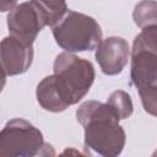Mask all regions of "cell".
Wrapping results in <instances>:
<instances>
[{"instance_id": "4fadbf2b", "label": "cell", "mask_w": 157, "mask_h": 157, "mask_svg": "<svg viewBox=\"0 0 157 157\" xmlns=\"http://www.w3.org/2000/svg\"><path fill=\"white\" fill-rule=\"evenodd\" d=\"M144 110L153 117H157V86H148L139 90Z\"/></svg>"}, {"instance_id": "ba28073f", "label": "cell", "mask_w": 157, "mask_h": 157, "mask_svg": "<svg viewBox=\"0 0 157 157\" xmlns=\"http://www.w3.org/2000/svg\"><path fill=\"white\" fill-rule=\"evenodd\" d=\"M130 78L137 90L157 86V50L147 48L131 49Z\"/></svg>"}, {"instance_id": "5bb4252c", "label": "cell", "mask_w": 157, "mask_h": 157, "mask_svg": "<svg viewBox=\"0 0 157 157\" xmlns=\"http://www.w3.org/2000/svg\"><path fill=\"white\" fill-rule=\"evenodd\" d=\"M17 0H0V11L1 12H7L15 9L17 5Z\"/></svg>"}, {"instance_id": "9a60e30c", "label": "cell", "mask_w": 157, "mask_h": 157, "mask_svg": "<svg viewBox=\"0 0 157 157\" xmlns=\"http://www.w3.org/2000/svg\"><path fill=\"white\" fill-rule=\"evenodd\" d=\"M153 156H157V151H155V152H153Z\"/></svg>"}, {"instance_id": "5b68a950", "label": "cell", "mask_w": 157, "mask_h": 157, "mask_svg": "<svg viewBox=\"0 0 157 157\" xmlns=\"http://www.w3.org/2000/svg\"><path fill=\"white\" fill-rule=\"evenodd\" d=\"M45 26H48L47 16L37 0L22 2L12 9L7 15L10 34L32 44L38 33Z\"/></svg>"}, {"instance_id": "30bf717a", "label": "cell", "mask_w": 157, "mask_h": 157, "mask_svg": "<svg viewBox=\"0 0 157 157\" xmlns=\"http://www.w3.org/2000/svg\"><path fill=\"white\" fill-rule=\"evenodd\" d=\"M132 20L140 28L157 25V1L141 0L137 2L132 11Z\"/></svg>"}, {"instance_id": "7c38bea8", "label": "cell", "mask_w": 157, "mask_h": 157, "mask_svg": "<svg viewBox=\"0 0 157 157\" xmlns=\"http://www.w3.org/2000/svg\"><path fill=\"white\" fill-rule=\"evenodd\" d=\"M37 2L43 9L49 27L55 26L67 12L66 0H37Z\"/></svg>"}, {"instance_id": "8fae6325", "label": "cell", "mask_w": 157, "mask_h": 157, "mask_svg": "<svg viewBox=\"0 0 157 157\" xmlns=\"http://www.w3.org/2000/svg\"><path fill=\"white\" fill-rule=\"evenodd\" d=\"M107 103H109L115 109V112L118 113L121 120L129 118L134 112V104L131 97L128 92L123 90H117L112 92L107 99Z\"/></svg>"}, {"instance_id": "8992f818", "label": "cell", "mask_w": 157, "mask_h": 157, "mask_svg": "<svg viewBox=\"0 0 157 157\" xmlns=\"http://www.w3.org/2000/svg\"><path fill=\"white\" fill-rule=\"evenodd\" d=\"M1 67L4 77L26 72L33 61V44L12 34L1 40Z\"/></svg>"}, {"instance_id": "7a4b0ae2", "label": "cell", "mask_w": 157, "mask_h": 157, "mask_svg": "<svg viewBox=\"0 0 157 157\" xmlns=\"http://www.w3.org/2000/svg\"><path fill=\"white\" fill-rule=\"evenodd\" d=\"M52 32L56 44L69 53L91 52L101 44L103 36L93 17L72 10H67Z\"/></svg>"}, {"instance_id": "9c48e42d", "label": "cell", "mask_w": 157, "mask_h": 157, "mask_svg": "<svg viewBox=\"0 0 157 157\" xmlns=\"http://www.w3.org/2000/svg\"><path fill=\"white\" fill-rule=\"evenodd\" d=\"M36 97L39 105L52 113H60L70 107L61 88L56 82L54 74L45 76L37 85Z\"/></svg>"}, {"instance_id": "277c9868", "label": "cell", "mask_w": 157, "mask_h": 157, "mask_svg": "<svg viewBox=\"0 0 157 157\" xmlns=\"http://www.w3.org/2000/svg\"><path fill=\"white\" fill-rule=\"evenodd\" d=\"M53 71L70 105L78 103L88 93L96 77L91 61L69 52L56 55L53 63Z\"/></svg>"}, {"instance_id": "3957f363", "label": "cell", "mask_w": 157, "mask_h": 157, "mask_svg": "<svg viewBox=\"0 0 157 157\" xmlns=\"http://www.w3.org/2000/svg\"><path fill=\"white\" fill-rule=\"evenodd\" d=\"M53 147L44 142L43 134L29 121L16 118L9 120L0 132L1 157L54 156Z\"/></svg>"}, {"instance_id": "6da1fadb", "label": "cell", "mask_w": 157, "mask_h": 157, "mask_svg": "<svg viewBox=\"0 0 157 157\" xmlns=\"http://www.w3.org/2000/svg\"><path fill=\"white\" fill-rule=\"evenodd\" d=\"M76 120L85 131V147L105 157L119 156L125 146L126 135L121 120L109 103L86 101L76 110Z\"/></svg>"}, {"instance_id": "52a82bcc", "label": "cell", "mask_w": 157, "mask_h": 157, "mask_svg": "<svg viewBox=\"0 0 157 157\" xmlns=\"http://www.w3.org/2000/svg\"><path fill=\"white\" fill-rule=\"evenodd\" d=\"M94 56L103 74L114 76L120 74L126 66L130 56V47L121 37H108L96 48Z\"/></svg>"}]
</instances>
